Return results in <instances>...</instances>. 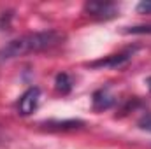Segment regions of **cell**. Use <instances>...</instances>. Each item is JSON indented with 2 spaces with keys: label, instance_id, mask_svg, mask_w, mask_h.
Returning a JSON list of instances; mask_svg holds the SVG:
<instances>
[{
  "label": "cell",
  "instance_id": "6da1fadb",
  "mask_svg": "<svg viewBox=\"0 0 151 149\" xmlns=\"http://www.w3.org/2000/svg\"><path fill=\"white\" fill-rule=\"evenodd\" d=\"M62 40H63V34H60L56 30L34 32V34H27L18 39H12L11 42H7L5 46L0 47V63L30 54V53L51 49V47L58 46Z\"/></svg>",
  "mask_w": 151,
  "mask_h": 149
},
{
  "label": "cell",
  "instance_id": "7a4b0ae2",
  "mask_svg": "<svg viewBox=\"0 0 151 149\" xmlns=\"http://www.w3.org/2000/svg\"><path fill=\"white\" fill-rule=\"evenodd\" d=\"M84 11L93 16V18H99V19H111V18H116L119 9L118 5L113 4V2H86L84 4Z\"/></svg>",
  "mask_w": 151,
  "mask_h": 149
},
{
  "label": "cell",
  "instance_id": "3957f363",
  "mask_svg": "<svg viewBox=\"0 0 151 149\" xmlns=\"http://www.w3.org/2000/svg\"><path fill=\"white\" fill-rule=\"evenodd\" d=\"M39 102H40V88L32 86L28 88L18 100V112L21 116H30L32 112L37 111Z\"/></svg>",
  "mask_w": 151,
  "mask_h": 149
},
{
  "label": "cell",
  "instance_id": "277c9868",
  "mask_svg": "<svg viewBox=\"0 0 151 149\" xmlns=\"http://www.w3.org/2000/svg\"><path fill=\"white\" fill-rule=\"evenodd\" d=\"M135 53V47H132V49H125V51H121V53H118V54H111V56H107V58H102V60H97V62H91L90 63V67L91 69H116V67H121V65H125L130 58H132V54Z\"/></svg>",
  "mask_w": 151,
  "mask_h": 149
},
{
  "label": "cell",
  "instance_id": "5b68a950",
  "mask_svg": "<svg viewBox=\"0 0 151 149\" xmlns=\"http://www.w3.org/2000/svg\"><path fill=\"white\" fill-rule=\"evenodd\" d=\"M91 102H93V109L95 111H107L116 104V98H114V95L111 93L109 88H100V90H97L93 93Z\"/></svg>",
  "mask_w": 151,
  "mask_h": 149
},
{
  "label": "cell",
  "instance_id": "8992f818",
  "mask_svg": "<svg viewBox=\"0 0 151 149\" xmlns=\"http://www.w3.org/2000/svg\"><path fill=\"white\" fill-rule=\"evenodd\" d=\"M72 84H74V82H72L70 75L67 74V72H60V74L56 75V79H55V88H56V91L62 93V95L70 93Z\"/></svg>",
  "mask_w": 151,
  "mask_h": 149
},
{
  "label": "cell",
  "instance_id": "52a82bcc",
  "mask_svg": "<svg viewBox=\"0 0 151 149\" xmlns=\"http://www.w3.org/2000/svg\"><path fill=\"white\" fill-rule=\"evenodd\" d=\"M46 125L47 128H58V130H67V128H77V126H83L84 123L81 119H63V121H46L42 123Z\"/></svg>",
  "mask_w": 151,
  "mask_h": 149
},
{
  "label": "cell",
  "instance_id": "ba28073f",
  "mask_svg": "<svg viewBox=\"0 0 151 149\" xmlns=\"http://www.w3.org/2000/svg\"><path fill=\"white\" fill-rule=\"evenodd\" d=\"M125 34H151V25H139V27H128Z\"/></svg>",
  "mask_w": 151,
  "mask_h": 149
},
{
  "label": "cell",
  "instance_id": "9c48e42d",
  "mask_svg": "<svg viewBox=\"0 0 151 149\" xmlns=\"http://www.w3.org/2000/svg\"><path fill=\"white\" fill-rule=\"evenodd\" d=\"M139 128L141 130H148L151 132V112H146V114H142V117L139 119Z\"/></svg>",
  "mask_w": 151,
  "mask_h": 149
},
{
  "label": "cell",
  "instance_id": "30bf717a",
  "mask_svg": "<svg viewBox=\"0 0 151 149\" xmlns=\"http://www.w3.org/2000/svg\"><path fill=\"white\" fill-rule=\"evenodd\" d=\"M137 12H141V14H151V0H144L141 4H137Z\"/></svg>",
  "mask_w": 151,
  "mask_h": 149
},
{
  "label": "cell",
  "instance_id": "8fae6325",
  "mask_svg": "<svg viewBox=\"0 0 151 149\" xmlns=\"http://www.w3.org/2000/svg\"><path fill=\"white\" fill-rule=\"evenodd\" d=\"M146 84H148V90L151 91V75L148 77V79H146Z\"/></svg>",
  "mask_w": 151,
  "mask_h": 149
},
{
  "label": "cell",
  "instance_id": "7c38bea8",
  "mask_svg": "<svg viewBox=\"0 0 151 149\" xmlns=\"http://www.w3.org/2000/svg\"><path fill=\"white\" fill-rule=\"evenodd\" d=\"M0 144H4V137L2 135H0Z\"/></svg>",
  "mask_w": 151,
  "mask_h": 149
}]
</instances>
